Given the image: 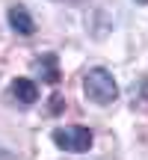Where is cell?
Returning <instances> with one entry per match:
<instances>
[{
  "mask_svg": "<svg viewBox=\"0 0 148 160\" xmlns=\"http://www.w3.org/2000/svg\"><path fill=\"white\" fill-rule=\"evenodd\" d=\"M83 92L92 104L107 107V104H113L119 98V83H116V77L107 68H89L83 77Z\"/></svg>",
  "mask_w": 148,
  "mask_h": 160,
  "instance_id": "obj_1",
  "label": "cell"
},
{
  "mask_svg": "<svg viewBox=\"0 0 148 160\" xmlns=\"http://www.w3.org/2000/svg\"><path fill=\"white\" fill-rule=\"evenodd\" d=\"M53 142L62 151H71V154H83V151L92 148V131L86 125H71V128H57L53 131Z\"/></svg>",
  "mask_w": 148,
  "mask_h": 160,
  "instance_id": "obj_2",
  "label": "cell"
},
{
  "mask_svg": "<svg viewBox=\"0 0 148 160\" xmlns=\"http://www.w3.org/2000/svg\"><path fill=\"white\" fill-rule=\"evenodd\" d=\"M9 95H12V101H15L18 107H33V104L39 101V86L30 77H15L12 86H9Z\"/></svg>",
  "mask_w": 148,
  "mask_h": 160,
  "instance_id": "obj_3",
  "label": "cell"
},
{
  "mask_svg": "<svg viewBox=\"0 0 148 160\" xmlns=\"http://www.w3.org/2000/svg\"><path fill=\"white\" fill-rule=\"evenodd\" d=\"M6 21H9V27L15 30L18 36H24V39H30V36L36 33V21L30 18L27 6H21V3H12V6H9V12H6Z\"/></svg>",
  "mask_w": 148,
  "mask_h": 160,
  "instance_id": "obj_4",
  "label": "cell"
},
{
  "mask_svg": "<svg viewBox=\"0 0 148 160\" xmlns=\"http://www.w3.org/2000/svg\"><path fill=\"white\" fill-rule=\"evenodd\" d=\"M33 71H36V77H42L45 83L57 86L59 83V59H57V53H39V57L33 59Z\"/></svg>",
  "mask_w": 148,
  "mask_h": 160,
  "instance_id": "obj_5",
  "label": "cell"
},
{
  "mask_svg": "<svg viewBox=\"0 0 148 160\" xmlns=\"http://www.w3.org/2000/svg\"><path fill=\"white\" fill-rule=\"evenodd\" d=\"M145 98H148V77H142L139 83H133V104L145 101Z\"/></svg>",
  "mask_w": 148,
  "mask_h": 160,
  "instance_id": "obj_6",
  "label": "cell"
},
{
  "mask_svg": "<svg viewBox=\"0 0 148 160\" xmlns=\"http://www.w3.org/2000/svg\"><path fill=\"white\" fill-rule=\"evenodd\" d=\"M51 104H53V107H51V113H59L65 101H62V95H53V98H51Z\"/></svg>",
  "mask_w": 148,
  "mask_h": 160,
  "instance_id": "obj_7",
  "label": "cell"
},
{
  "mask_svg": "<svg viewBox=\"0 0 148 160\" xmlns=\"http://www.w3.org/2000/svg\"><path fill=\"white\" fill-rule=\"evenodd\" d=\"M0 160H6V148H3V145H0Z\"/></svg>",
  "mask_w": 148,
  "mask_h": 160,
  "instance_id": "obj_8",
  "label": "cell"
},
{
  "mask_svg": "<svg viewBox=\"0 0 148 160\" xmlns=\"http://www.w3.org/2000/svg\"><path fill=\"white\" fill-rule=\"evenodd\" d=\"M136 3H148V0H136Z\"/></svg>",
  "mask_w": 148,
  "mask_h": 160,
  "instance_id": "obj_9",
  "label": "cell"
}]
</instances>
